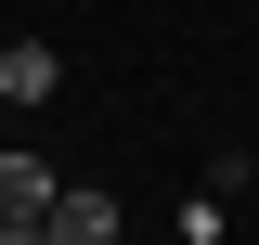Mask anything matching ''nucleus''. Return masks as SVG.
I'll return each instance as SVG.
<instances>
[{
	"label": "nucleus",
	"instance_id": "1",
	"mask_svg": "<svg viewBox=\"0 0 259 245\" xmlns=\"http://www.w3.org/2000/svg\"><path fill=\"white\" fill-rule=\"evenodd\" d=\"M39 232H52V245H117L130 219H117V194H104V181H65L52 207H39Z\"/></svg>",
	"mask_w": 259,
	"mask_h": 245
},
{
	"label": "nucleus",
	"instance_id": "2",
	"mask_svg": "<svg viewBox=\"0 0 259 245\" xmlns=\"http://www.w3.org/2000/svg\"><path fill=\"white\" fill-rule=\"evenodd\" d=\"M52 91H65V65L39 39H0V103H52Z\"/></svg>",
	"mask_w": 259,
	"mask_h": 245
},
{
	"label": "nucleus",
	"instance_id": "3",
	"mask_svg": "<svg viewBox=\"0 0 259 245\" xmlns=\"http://www.w3.org/2000/svg\"><path fill=\"white\" fill-rule=\"evenodd\" d=\"M65 194V168H39V155H0V219H39Z\"/></svg>",
	"mask_w": 259,
	"mask_h": 245
}]
</instances>
